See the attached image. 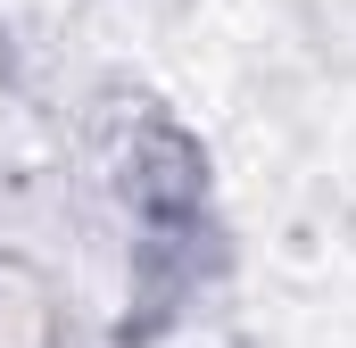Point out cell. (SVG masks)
I'll return each instance as SVG.
<instances>
[{
	"label": "cell",
	"mask_w": 356,
	"mask_h": 348,
	"mask_svg": "<svg viewBox=\"0 0 356 348\" xmlns=\"http://www.w3.org/2000/svg\"><path fill=\"white\" fill-rule=\"evenodd\" d=\"M0 348H58V290L17 249H0Z\"/></svg>",
	"instance_id": "6da1fadb"
}]
</instances>
